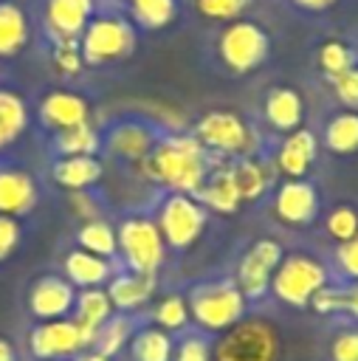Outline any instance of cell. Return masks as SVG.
I'll list each match as a JSON object with an SVG mask.
<instances>
[{"label":"cell","instance_id":"3957f363","mask_svg":"<svg viewBox=\"0 0 358 361\" xmlns=\"http://www.w3.org/2000/svg\"><path fill=\"white\" fill-rule=\"evenodd\" d=\"M192 135L203 144V149L214 161H237V158H251L259 152L262 135L254 124H248L237 110H209L203 113Z\"/></svg>","mask_w":358,"mask_h":361},{"label":"cell","instance_id":"5b68a950","mask_svg":"<svg viewBox=\"0 0 358 361\" xmlns=\"http://www.w3.org/2000/svg\"><path fill=\"white\" fill-rule=\"evenodd\" d=\"M152 220H155L166 248L186 251L203 237V231L209 226V212L195 195L166 192L158 200V206L152 212Z\"/></svg>","mask_w":358,"mask_h":361},{"label":"cell","instance_id":"d6a6232c","mask_svg":"<svg viewBox=\"0 0 358 361\" xmlns=\"http://www.w3.org/2000/svg\"><path fill=\"white\" fill-rule=\"evenodd\" d=\"M152 322L155 327L166 330V333H183L192 324L189 316V302L183 293H166L152 305Z\"/></svg>","mask_w":358,"mask_h":361},{"label":"cell","instance_id":"bcb514c9","mask_svg":"<svg viewBox=\"0 0 358 361\" xmlns=\"http://www.w3.org/2000/svg\"><path fill=\"white\" fill-rule=\"evenodd\" d=\"M341 313L358 322V282H341Z\"/></svg>","mask_w":358,"mask_h":361},{"label":"cell","instance_id":"f6af8a7d","mask_svg":"<svg viewBox=\"0 0 358 361\" xmlns=\"http://www.w3.org/2000/svg\"><path fill=\"white\" fill-rule=\"evenodd\" d=\"M20 237H23V226L17 217H6L0 214V262H6L17 245H20Z\"/></svg>","mask_w":358,"mask_h":361},{"label":"cell","instance_id":"cb8c5ba5","mask_svg":"<svg viewBox=\"0 0 358 361\" xmlns=\"http://www.w3.org/2000/svg\"><path fill=\"white\" fill-rule=\"evenodd\" d=\"M228 166H231V178H234V186H237L242 203L265 197V192L271 189V180H273L271 164H265L257 155H251V158L228 161Z\"/></svg>","mask_w":358,"mask_h":361},{"label":"cell","instance_id":"484cf974","mask_svg":"<svg viewBox=\"0 0 358 361\" xmlns=\"http://www.w3.org/2000/svg\"><path fill=\"white\" fill-rule=\"evenodd\" d=\"M127 350H130L132 361H172L175 338H172V333H166L155 324H144V327H135Z\"/></svg>","mask_w":358,"mask_h":361},{"label":"cell","instance_id":"8992f818","mask_svg":"<svg viewBox=\"0 0 358 361\" xmlns=\"http://www.w3.org/2000/svg\"><path fill=\"white\" fill-rule=\"evenodd\" d=\"M330 282V271L321 259H316L313 254H285L282 262L273 271L271 279V293L276 296V302L293 307V310H304L310 307V299Z\"/></svg>","mask_w":358,"mask_h":361},{"label":"cell","instance_id":"b9f144b4","mask_svg":"<svg viewBox=\"0 0 358 361\" xmlns=\"http://www.w3.org/2000/svg\"><path fill=\"white\" fill-rule=\"evenodd\" d=\"M68 209L73 217H79L82 223L87 220H96L101 217V206H99V197L87 189H79V192H68Z\"/></svg>","mask_w":358,"mask_h":361},{"label":"cell","instance_id":"ab89813d","mask_svg":"<svg viewBox=\"0 0 358 361\" xmlns=\"http://www.w3.org/2000/svg\"><path fill=\"white\" fill-rule=\"evenodd\" d=\"M333 265L344 282H358V234L347 243H338L333 251Z\"/></svg>","mask_w":358,"mask_h":361},{"label":"cell","instance_id":"c3c4849f","mask_svg":"<svg viewBox=\"0 0 358 361\" xmlns=\"http://www.w3.org/2000/svg\"><path fill=\"white\" fill-rule=\"evenodd\" d=\"M0 361H17V353H14V344L8 338L0 336Z\"/></svg>","mask_w":358,"mask_h":361},{"label":"cell","instance_id":"4316f807","mask_svg":"<svg viewBox=\"0 0 358 361\" xmlns=\"http://www.w3.org/2000/svg\"><path fill=\"white\" fill-rule=\"evenodd\" d=\"M28 127V104L25 99L11 90L0 87V152H6Z\"/></svg>","mask_w":358,"mask_h":361},{"label":"cell","instance_id":"f35d334b","mask_svg":"<svg viewBox=\"0 0 358 361\" xmlns=\"http://www.w3.org/2000/svg\"><path fill=\"white\" fill-rule=\"evenodd\" d=\"M248 3L251 0H195V8L211 23H234L248 8Z\"/></svg>","mask_w":358,"mask_h":361},{"label":"cell","instance_id":"44dd1931","mask_svg":"<svg viewBox=\"0 0 358 361\" xmlns=\"http://www.w3.org/2000/svg\"><path fill=\"white\" fill-rule=\"evenodd\" d=\"M195 197L206 206L209 214L214 212V214H223V217L234 214V212L242 206L240 192H237V186H234V178H231L228 161H214V166L209 169L203 186H200V192H197Z\"/></svg>","mask_w":358,"mask_h":361},{"label":"cell","instance_id":"83f0119b","mask_svg":"<svg viewBox=\"0 0 358 361\" xmlns=\"http://www.w3.org/2000/svg\"><path fill=\"white\" fill-rule=\"evenodd\" d=\"M51 149L56 152V158H73V155H99L101 149V130L87 124L62 130L51 135Z\"/></svg>","mask_w":358,"mask_h":361},{"label":"cell","instance_id":"7c38bea8","mask_svg":"<svg viewBox=\"0 0 358 361\" xmlns=\"http://www.w3.org/2000/svg\"><path fill=\"white\" fill-rule=\"evenodd\" d=\"M161 135L163 133H158L149 118H118L104 127L101 149H107L118 161L141 164L152 152V147L158 144Z\"/></svg>","mask_w":358,"mask_h":361},{"label":"cell","instance_id":"7a4b0ae2","mask_svg":"<svg viewBox=\"0 0 358 361\" xmlns=\"http://www.w3.org/2000/svg\"><path fill=\"white\" fill-rule=\"evenodd\" d=\"M186 302H189V316L195 322V330L206 336H220L248 316V299L234 279L197 282L186 293Z\"/></svg>","mask_w":358,"mask_h":361},{"label":"cell","instance_id":"2e32d148","mask_svg":"<svg viewBox=\"0 0 358 361\" xmlns=\"http://www.w3.org/2000/svg\"><path fill=\"white\" fill-rule=\"evenodd\" d=\"M96 14V0H45L42 6V25L56 39H79L87 23Z\"/></svg>","mask_w":358,"mask_h":361},{"label":"cell","instance_id":"30bf717a","mask_svg":"<svg viewBox=\"0 0 358 361\" xmlns=\"http://www.w3.org/2000/svg\"><path fill=\"white\" fill-rule=\"evenodd\" d=\"M271 51L268 31L254 20H234L217 37V56L231 73H251L257 71Z\"/></svg>","mask_w":358,"mask_h":361},{"label":"cell","instance_id":"e575fe53","mask_svg":"<svg viewBox=\"0 0 358 361\" xmlns=\"http://www.w3.org/2000/svg\"><path fill=\"white\" fill-rule=\"evenodd\" d=\"M211 336L200 333V330H183L175 338V350H172V361H214L211 355Z\"/></svg>","mask_w":358,"mask_h":361},{"label":"cell","instance_id":"9c48e42d","mask_svg":"<svg viewBox=\"0 0 358 361\" xmlns=\"http://www.w3.org/2000/svg\"><path fill=\"white\" fill-rule=\"evenodd\" d=\"M96 341V330L79 324L73 316L37 322L28 333V350L37 361H70L73 355L90 350Z\"/></svg>","mask_w":358,"mask_h":361},{"label":"cell","instance_id":"ba28073f","mask_svg":"<svg viewBox=\"0 0 358 361\" xmlns=\"http://www.w3.org/2000/svg\"><path fill=\"white\" fill-rule=\"evenodd\" d=\"M135 48V25L130 17L116 11L93 14L85 34L79 37V51L85 65H110L130 56Z\"/></svg>","mask_w":358,"mask_h":361},{"label":"cell","instance_id":"ffe728a7","mask_svg":"<svg viewBox=\"0 0 358 361\" xmlns=\"http://www.w3.org/2000/svg\"><path fill=\"white\" fill-rule=\"evenodd\" d=\"M262 118L271 130L288 135L293 130L302 127L304 121V99L296 87H288V85H276L265 93L262 99Z\"/></svg>","mask_w":358,"mask_h":361},{"label":"cell","instance_id":"4fadbf2b","mask_svg":"<svg viewBox=\"0 0 358 361\" xmlns=\"http://www.w3.org/2000/svg\"><path fill=\"white\" fill-rule=\"evenodd\" d=\"M76 305V288L56 274H45L34 279L28 288V313L37 322H54V319H68L73 316Z\"/></svg>","mask_w":358,"mask_h":361},{"label":"cell","instance_id":"f546056e","mask_svg":"<svg viewBox=\"0 0 358 361\" xmlns=\"http://www.w3.org/2000/svg\"><path fill=\"white\" fill-rule=\"evenodd\" d=\"M116 310H113V302L107 296L104 288H85V290H76V305H73V319L79 324H87L93 330H99L107 319H113Z\"/></svg>","mask_w":358,"mask_h":361},{"label":"cell","instance_id":"52a82bcc","mask_svg":"<svg viewBox=\"0 0 358 361\" xmlns=\"http://www.w3.org/2000/svg\"><path fill=\"white\" fill-rule=\"evenodd\" d=\"M118 254L127 271L135 274H158L166 262V243L152 220V214H130L116 226Z\"/></svg>","mask_w":358,"mask_h":361},{"label":"cell","instance_id":"5bb4252c","mask_svg":"<svg viewBox=\"0 0 358 361\" xmlns=\"http://www.w3.org/2000/svg\"><path fill=\"white\" fill-rule=\"evenodd\" d=\"M319 214V192L307 178L282 180L273 192V217L285 226H310Z\"/></svg>","mask_w":358,"mask_h":361},{"label":"cell","instance_id":"4dcf8cb0","mask_svg":"<svg viewBox=\"0 0 358 361\" xmlns=\"http://www.w3.org/2000/svg\"><path fill=\"white\" fill-rule=\"evenodd\" d=\"M324 144L335 155H355L358 152V113L341 110L324 127Z\"/></svg>","mask_w":358,"mask_h":361},{"label":"cell","instance_id":"ac0fdd59","mask_svg":"<svg viewBox=\"0 0 358 361\" xmlns=\"http://www.w3.org/2000/svg\"><path fill=\"white\" fill-rule=\"evenodd\" d=\"M319 155V138L313 130L299 127L288 135H282L276 152H273V169L285 178V180H296V178H307L310 166L316 164Z\"/></svg>","mask_w":358,"mask_h":361},{"label":"cell","instance_id":"603a6c76","mask_svg":"<svg viewBox=\"0 0 358 361\" xmlns=\"http://www.w3.org/2000/svg\"><path fill=\"white\" fill-rule=\"evenodd\" d=\"M104 175V164L99 161V155H73V158H56L51 164V178L54 183H59L68 192H79V189H90L101 180Z\"/></svg>","mask_w":358,"mask_h":361},{"label":"cell","instance_id":"f1b7e54d","mask_svg":"<svg viewBox=\"0 0 358 361\" xmlns=\"http://www.w3.org/2000/svg\"><path fill=\"white\" fill-rule=\"evenodd\" d=\"M76 248H85L90 254H99V257L113 259L118 254L116 226L110 220H104V217H96V220L82 223L79 231H76Z\"/></svg>","mask_w":358,"mask_h":361},{"label":"cell","instance_id":"7bdbcfd3","mask_svg":"<svg viewBox=\"0 0 358 361\" xmlns=\"http://www.w3.org/2000/svg\"><path fill=\"white\" fill-rule=\"evenodd\" d=\"M330 361H358V327L335 333L330 341Z\"/></svg>","mask_w":358,"mask_h":361},{"label":"cell","instance_id":"e0dca14e","mask_svg":"<svg viewBox=\"0 0 358 361\" xmlns=\"http://www.w3.org/2000/svg\"><path fill=\"white\" fill-rule=\"evenodd\" d=\"M37 203H39L37 178L17 164H0V214L20 220L31 214Z\"/></svg>","mask_w":358,"mask_h":361},{"label":"cell","instance_id":"681fc988","mask_svg":"<svg viewBox=\"0 0 358 361\" xmlns=\"http://www.w3.org/2000/svg\"><path fill=\"white\" fill-rule=\"evenodd\" d=\"M70 361H113V358H107V355H101V353H96V350H85V353L73 355Z\"/></svg>","mask_w":358,"mask_h":361},{"label":"cell","instance_id":"d4e9b609","mask_svg":"<svg viewBox=\"0 0 358 361\" xmlns=\"http://www.w3.org/2000/svg\"><path fill=\"white\" fill-rule=\"evenodd\" d=\"M31 39V25L23 6L0 0V59L17 56Z\"/></svg>","mask_w":358,"mask_h":361},{"label":"cell","instance_id":"74e56055","mask_svg":"<svg viewBox=\"0 0 358 361\" xmlns=\"http://www.w3.org/2000/svg\"><path fill=\"white\" fill-rule=\"evenodd\" d=\"M51 65L65 76H76L85 68V59H82V51H79V39H56V42H51Z\"/></svg>","mask_w":358,"mask_h":361},{"label":"cell","instance_id":"836d02e7","mask_svg":"<svg viewBox=\"0 0 358 361\" xmlns=\"http://www.w3.org/2000/svg\"><path fill=\"white\" fill-rule=\"evenodd\" d=\"M130 3V23L147 31H158L169 25L178 14V0H127Z\"/></svg>","mask_w":358,"mask_h":361},{"label":"cell","instance_id":"d590c367","mask_svg":"<svg viewBox=\"0 0 358 361\" xmlns=\"http://www.w3.org/2000/svg\"><path fill=\"white\" fill-rule=\"evenodd\" d=\"M316 59H319V68H321L330 79L338 76V73H344V71H350V68L355 65L352 48H350L347 42H341V39H327V42L319 48Z\"/></svg>","mask_w":358,"mask_h":361},{"label":"cell","instance_id":"d6986e66","mask_svg":"<svg viewBox=\"0 0 358 361\" xmlns=\"http://www.w3.org/2000/svg\"><path fill=\"white\" fill-rule=\"evenodd\" d=\"M107 296L113 302L116 313L132 316L138 310H144L147 305H152L155 290H158V279L152 274H135V271H121L113 274V279L107 282Z\"/></svg>","mask_w":358,"mask_h":361},{"label":"cell","instance_id":"9a60e30c","mask_svg":"<svg viewBox=\"0 0 358 361\" xmlns=\"http://www.w3.org/2000/svg\"><path fill=\"white\" fill-rule=\"evenodd\" d=\"M37 118H39L42 130H48L54 135V133L87 124L90 121V102L73 90H51L39 99Z\"/></svg>","mask_w":358,"mask_h":361},{"label":"cell","instance_id":"277c9868","mask_svg":"<svg viewBox=\"0 0 358 361\" xmlns=\"http://www.w3.org/2000/svg\"><path fill=\"white\" fill-rule=\"evenodd\" d=\"M211 355L214 361H279L282 338L271 319L245 316L240 324L214 338Z\"/></svg>","mask_w":358,"mask_h":361},{"label":"cell","instance_id":"8fae6325","mask_svg":"<svg viewBox=\"0 0 358 361\" xmlns=\"http://www.w3.org/2000/svg\"><path fill=\"white\" fill-rule=\"evenodd\" d=\"M282 257H285L282 245L271 237H259L242 251V257L237 259L234 282L245 293L248 302L262 299L271 290V279H273V271L282 262Z\"/></svg>","mask_w":358,"mask_h":361},{"label":"cell","instance_id":"7dc6e473","mask_svg":"<svg viewBox=\"0 0 358 361\" xmlns=\"http://www.w3.org/2000/svg\"><path fill=\"white\" fill-rule=\"evenodd\" d=\"M290 3H293L296 8H302V11H313V14H316V11H327L335 0H290Z\"/></svg>","mask_w":358,"mask_h":361},{"label":"cell","instance_id":"8d00e7d4","mask_svg":"<svg viewBox=\"0 0 358 361\" xmlns=\"http://www.w3.org/2000/svg\"><path fill=\"white\" fill-rule=\"evenodd\" d=\"M324 226H327V234L335 240V245L347 243V240H352L358 234V209L350 206V203H338V206H333L327 212V223Z\"/></svg>","mask_w":358,"mask_h":361},{"label":"cell","instance_id":"ee69618b","mask_svg":"<svg viewBox=\"0 0 358 361\" xmlns=\"http://www.w3.org/2000/svg\"><path fill=\"white\" fill-rule=\"evenodd\" d=\"M310 310L319 316H335L341 313V285L327 282L313 299H310Z\"/></svg>","mask_w":358,"mask_h":361},{"label":"cell","instance_id":"60d3db41","mask_svg":"<svg viewBox=\"0 0 358 361\" xmlns=\"http://www.w3.org/2000/svg\"><path fill=\"white\" fill-rule=\"evenodd\" d=\"M330 85H333L335 99H338L341 104H347V110L358 107V65H352L350 71H344V73L333 76V79H330Z\"/></svg>","mask_w":358,"mask_h":361},{"label":"cell","instance_id":"7402d4cb","mask_svg":"<svg viewBox=\"0 0 358 361\" xmlns=\"http://www.w3.org/2000/svg\"><path fill=\"white\" fill-rule=\"evenodd\" d=\"M62 271H65V279L76 290H85V288H107V282L116 274L113 259L99 257V254H90L85 248H70L65 254Z\"/></svg>","mask_w":358,"mask_h":361},{"label":"cell","instance_id":"6da1fadb","mask_svg":"<svg viewBox=\"0 0 358 361\" xmlns=\"http://www.w3.org/2000/svg\"><path fill=\"white\" fill-rule=\"evenodd\" d=\"M135 166L149 183L163 186L166 192L197 195L209 169L214 166V158L203 149V144L192 133L180 130V133H163L152 147V152Z\"/></svg>","mask_w":358,"mask_h":361},{"label":"cell","instance_id":"1f68e13d","mask_svg":"<svg viewBox=\"0 0 358 361\" xmlns=\"http://www.w3.org/2000/svg\"><path fill=\"white\" fill-rule=\"evenodd\" d=\"M135 333V319L132 316H124V313H116L113 319H107L99 330H96V341L90 350L107 355V358H116L124 347H130V338Z\"/></svg>","mask_w":358,"mask_h":361}]
</instances>
